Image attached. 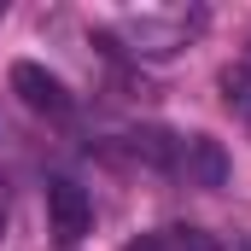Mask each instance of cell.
Here are the masks:
<instances>
[{
    "label": "cell",
    "mask_w": 251,
    "mask_h": 251,
    "mask_svg": "<svg viewBox=\"0 0 251 251\" xmlns=\"http://www.w3.org/2000/svg\"><path fill=\"white\" fill-rule=\"evenodd\" d=\"M12 94H18L29 111H41V117H64V111H70V94H64V82L53 76V70L29 64V59H18V64H12Z\"/></svg>",
    "instance_id": "obj_1"
},
{
    "label": "cell",
    "mask_w": 251,
    "mask_h": 251,
    "mask_svg": "<svg viewBox=\"0 0 251 251\" xmlns=\"http://www.w3.org/2000/svg\"><path fill=\"white\" fill-rule=\"evenodd\" d=\"M47 216H53V234H59L64 246H76L82 234H88V222H94V204H88V193L76 187V181H47Z\"/></svg>",
    "instance_id": "obj_2"
},
{
    "label": "cell",
    "mask_w": 251,
    "mask_h": 251,
    "mask_svg": "<svg viewBox=\"0 0 251 251\" xmlns=\"http://www.w3.org/2000/svg\"><path fill=\"white\" fill-rule=\"evenodd\" d=\"M181 176H187V187H228V152H222V140H210V134H187L181 140V164H176Z\"/></svg>",
    "instance_id": "obj_3"
},
{
    "label": "cell",
    "mask_w": 251,
    "mask_h": 251,
    "mask_svg": "<svg viewBox=\"0 0 251 251\" xmlns=\"http://www.w3.org/2000/svg\"><path fill=\"white\" fill-rule=\"evenodd\" d=\"M204 24V12H170V18H140L134 24V53H152V59H164V53H176V47H187V35Z\"/></svg>",
    "instance_id": "obj_4"
},
{
    "label": "cell",
    "mask_w": 251,
    "mask_h": 251,
    "mask_svg": "<svg viewBox=\"0 0 251 251\" xmlns=\"http://www.w3.org/2000/svg\"><path fill=\"white\" fill-rule=\"evenodd\" d=\"M123 146L146 170H176L181 164V134H170V128H134V134H123Z\"/></svg>",
    "instance_id": "obj_5"
},
{
    "label": "cell",
    "mask_w": 251,
    "mask_h": 251,
    "mask_svg": "<svg viewBox=\"0 0 251 251\" xmlns=\"http://www.w3.org/2000/svg\"><path fill=\"white\" fill-rule=\"evenodd\" d=\"M170 246H176V251H222L204 228H170Z\"/></svg>",
    "instance_id": "obj_6"
},
{
    "label": "cell",
    "mask_w": 251,
    "mask_h": 251,
    "mask_svg": "<svg viewBox=\"0 0 251 251\" xmlns=\"http://www.w3.org/2000/svg\"><path fill=\"white\" fill-rule=\"evenodd\" d=\"M123 251H176V246H170V234H134Z\"/></svg>",
    "instance_id": "obj_7"
},
{
    "label": "cell",
    "mask_w": 251,
    "mask_h": 251,
    "mask_svg": "<svg viewBox=\"0 0 251 251\" xmlns=\"http://www.w3.org/2000/svg\"><path fill=\"white\" fill-rule=\"evenodd\" d=\"M0 234H6V210H0Z\"/></svg>",
    "instance_id": "obj_8"
},
{
    "label": "cell",
    "mask_w": 251,
    "mask_h": 251,
    "mask_svg": "<svg viewBox=\"0 0 251 251\" xmlns=\"http://www.w3.org/2000/svg\"><path fill=\"white\" fill-rule=\"evenodd\" d=\"M0 18H6V0H0Z\"/></svg>",
    "instance_id": "obj_9"
}]
</instances>
